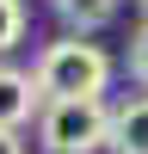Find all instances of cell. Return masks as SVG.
Masks as SVG:
<instances>
[{
  "label": "cell",
  "instance_id": "1",
  "mask_svg": "<svg viewBox=\"0 0 148 154\" xmlns=\"http://www.w3.org/2000/svg\"><path fill=\"white\" fill-rule=\"evenodd\" d=\"M31 74H37V93L43 99H99L111 86V74H117V62L74 31V37L43 43V56L31 62Z\"/></svg>",
  "mask_w": 148,
  "mask_h": 154
},
{
  "label": "cell",
  "instance_id": "2",
  "mask_svg": "<svg viewBox=\"0 0 148 154\" xmlns=\"http://www.w3.org/2000/svg\"><path fill=\"white\" fill-rule=\"evenodd\" d=\"M37 142L43 154H99L111 142V105L105 99H43Z\"/></svg>",
  "mask_w": 148,
  "mask_h": 154
},
{
  "label": "cell",
  "instance_id": "3",
  "mask_svg": "<svg viewBox=\"0 0 148 154\" xmlns=\"http://www.w3.org/2000/svg\"><path fill=\"white\" fill-rule=\"evenodd\" d=\"M37 111H43L37 74H31V68H12V62H0V130H25Z\"/></svg>",
  "mask_w": 148,
  "mask_h": 154
},
{
  "label": "cell",
  "instance_id": "4",
  "mask_svg": "<svg viewBox=\"0 0 148 154\" xmlns=\"http://www.w3.org/2000/svg\"><path fill=\"white\" fill-rule=\"evenodd\" d=\"M111 154H148V93L111 105Z\"/></svg>",
  "mask_w": 148,
  "mask_h": 154
},
{
  "label": "cell",
  "instance_id": "5",
  "mask_svg": "<svg viewBox=\"0 0 148 154\" xmlns=\"http://www.w3.org/2000/svg\"><path fill=\"white\" fill-rule=\"evenodd\" d=\"M117 6H123V0H49V12H56L68 31H80V37L99 31V25H111V19H117Z\"/></svg>",
  "mask_w": 148,
  "mask_h": 154
},
{
  "label": "cell",
  "instance_id": "6",
  "mask_svg": "<svg viewBox=\"0 0 148 154\" xmlns=\"http://www.w3.org/2000/svg\"><path fill=\"white\" fill-rule=\"evenodd\" d=\"M25 37V0H0V56Z\"/></svg>",
  "mask_w": 148,
  "mask_h": 154
},
{
  "label": "cell",
  "instance_id": "7",
  "mask_svg": "<svg viewBox=\"0 0 148 154\" xmlns=\"http://www.w3.org/2000/svg\"><path fill=\"white\" fill-rule=\"evenodd\" d=\"M130 74H136V86H148V19L136 25V37H130Z\"/></svg>",
  "mask_w": 148,
  "mask_h": 154
},
{
  "label": "cell",
  "instance_id": "8",
  "mask_svg": "<svg viewBox=\"0 0 148 154\" xmlns=\"http://www.w3.org/2000/svg\"><path fill=\"white\" fill-rule=\"evenodd\" d=\"M0 154H25V142H19V130H0Z\"/></svg>",
  "mask_w": 148,
  "mask_h": 154
},
{
  "label": "cell",
  "instance_id": "9",
  "mask_svg": "<svg viewBox=\"0 0 148 154\" xmlns=\"http://www.w3.org/2000/svg\"><path fill=\"white\" fill-rule=\"evenodd\" d=\"M142 12H148V0H142Z\"/></svg>",
  "mask_w": 148,
  "mask_h": 154
}]
</instances>
